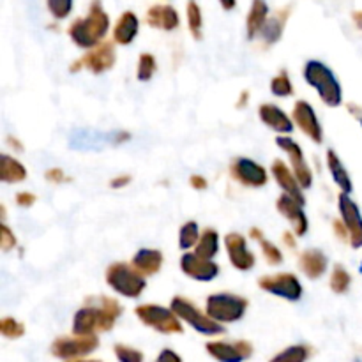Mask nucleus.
<instances>
[{
  "label": "nucleus",
  "mask_w": 362,
  "mask_h": 362,
  "mask_svg": "<svg viewBox=\"0 0 362 362\" xmlns=\"http://www.w3.org/2000/svg\"><path fill=\"white\" fill-rule=\"evenodd\" d=\"M120 315H122V306L113 297H88L85 306L74 313L73 334L95 336V332L112 331Z\"/></svg>",
  "instance_id": "1"
},
{
  "label": "nucleus",
  "mask_w": 362,
  "mask_h": 362,
  "mask_svg": "<svg viewBox=\"0 0 362 362\" xmlns=\"http://www.w3.org/2000/svg\"><path fill=\"white\" fill-rule=\"evenodd\" d=\"M110 30V16L103 9L101 0H92L90 9L85 18H76L67 28L71 41L83 49H92L105 41Z\"/></svg>",
  "instance_id": "2"
},
{
  "label": "nucleus",
  "mask_w": 362,
  "mask_h": 362,
  "mask_svg": "<svg viewBox=\"0 0 362 362\" xmlns=\"http://www.w3.org/2000/svg\"><path fill=\"white\" fill-rule=\"evenodd\" d=\"M304 80L320 95L322 103L329 108H338L343 103V88L336 74L320 60H308L304 66Z\"/></svg>",
  "instance_id": "3"
},
{
  "label": "nucleus",
  "mask_w": 362,
  "mask_h": 362,
  "mask_svg": "<svg viewBox=\"0 0 362 362\" xmlns=\"http://www.w3.org/2000/svg\"><path fill=\"white\" fill-rule=\"evenodd\" d=\"M106 285L117 293V296L127 297V299H138L147 288V278L140 271L127 262H115L108 265L105 272Z\"/></svg>",
  "instance_id": "4"
},
{
  "label": "nucleus",
  "mask_w": 362,
  "mask_h": 362,
  "mask_svg": "<svg viewBox=\"0 0 362 362\" xmlns=\"http://www.w3.org/2000/svg\"><path fill=\"white\" fill-rule=\"evenodd\" d=\"M250 300L235 293H212L205 300V313L218 324H235L243 320Z\"/></svg>",
  "instance_id": "5"
},
{
  "label": "nucleus",
  "mask_w": 362,
  "mask_h": 362,
  "mask_svg": "<svg viewBox=\"0 0 362 362\" xmlns=\"http://www.w3.org/2000/svg\"><path fill=\"white\" fill-rule=\"evenodd\" d=\"M173 313L180 318V322L189 325L197 332L205 336H219L225 332V327L218 322L212 320L205 311H202L191 299L182 296H175L170 303Z\"/></svg>",
  "instance_id": "6"
},
{
  "label": "nucleus",
  "mask_w": 362,
  "mask_h": 362,
  "mask_svg": "<svg viewBox=\"0 0 362 362\" xmlns=\"http://www.w3.org/2000/svg\"><path fill=\"white\" fill-rule=\"evenodd\" d=\"M134 315L141 324L161 334H182L184 332L182 322L173 313L172 308L161 306V304H140L134 308Z\"/></svg>",
  "instance_id": "7"
},
{
  "label": "nucleus",
  "mask_w": 362,
  "mask_h": 362,
  "mask_svg": "<svg viewBox=\"0 0 362 362\" xmlns=\"http://www.w3.org/2000/svg\"><path fill=\"white\" fill-rule=\"evenodd\" d=\"M117 62L115 53V42L113 41H103L95 48L88 49L83 57L73 62L69 66L71 73H78L81 69L90 71L92 74H103L106 71L113 69Z\"/></svg>",
  "instance_id": "8"
},
{
  "label": "nucleus",
  "mask_w": 362,
  "mask_h": 362,
  "mask_svg": "<svg viewBox=\"0 0 362 362\" xmlns=\"http://www.w3.org/2000/svg\"><path fill=\"white\" fill-rule=\"evenodd\" d=\"M258 286L265 293H271V296L279 297V299L290 300V303L300 300V297L304 293L299 278L296 274H292V272H276V274L262 276L258 279Z\"/></svg>",
  "instance_id": "9"
},
{
  "label": "nucleus",
  "mask_w": 362,
  "mask_h": 362,
  "mask_svg": "<svg viewBox=\"0 0 362 362\" xmlns=\"http://www.w3.org/2000/svg\"><path fill=\"white\" fill-rule=\"evenodd\" d=\"M98 346V336H62L52 343V356L59 357V359L74 361L90 356Z\"/></svg>",
  "instance_id": "10"
},
{
  "label": "nucleus",
  "mask_w": 362,
  "mask_h": 362,
  "mask_svg": "<svg viewBox=\"0 0 362 362\" xmlns=\"http://www.w3.org/2000/svg\"><path fill=\"white\" fill-rule=\"evenodd\" d=\"M230 175L240 186L253 187V189L267 186L269 182V172L265 170V166L250 158L233 159L232 165H230Z\"/></svg>",
  "instance_id": "11"
},
{
  "label": "nucleus",
  "mask_w": 362,
  "mask_h": 362,
  "mask_svg": "<svg viewBox=\"0 0 362 362\" xmlns=\"http://www.w3.org/2000/svg\"><path fill=\"white\" fill-rule=\"evenodd\" d=\"M276 145L288 156L290 163H292V170L296 173L297 180H299L300 187L310 189L313 186V172H311L310 165L306 163L303 147L290 136H278L276 138Z\"/></svg>",
  "instance_id": "12"
},
{
  "label": "nucleus",
  "mask_w": 362,
  "mask_h": 362,
  "mask_svg": "<svg viewBox=\"0 0 362 362\" xmlns=\"http://www.w3.org/2000/svg\"><path fill=\"white\" fill-rule=\"evenodd\" d=\"M292 119L293 124H296L311 141H315L317 145H320L322 141H324V129H322L320 120H318L315 108L310 103L304 101V99H299V101L293 105Z\"/></svg>",
  "instance_id": "13"
},
{
  "label": "nucleus",
  "mask_w": 362,
  "mask_h": 362,
  "mask_svg": "<svg viewBox=\"0 0 362 362\" xmlns=\"http://www.w3.org/2000/svg\"><path fill=\"white\" fill-rule=\"evenodd\" d=\"M225 247L228 253V260L237 271L247 272L257 264V257L247 247V240L243 233L230 232L225 237Z\"/></svg>",
  "instance_id": "14"
},
{
  "label": "nucleus",
  "mask_w": 362,
  "mask_h": 362,
  "mask_svg": "<svg viewBox=\"0 0 362 362\" xmlns=\"http://www.w3.org/2000/svg\"><path fill=\"white\" fill-rule=\"evenodd\" d=\"M209 356L219 362H244L253 356V345L246 339L239 341H209L205 345Z\"/></svg>",
  "instance_id": "15"
},
{
  "label": "nucleus",
  "mask_w": 362,
  "mask_h": 362,
  "mask_svg": "<svg viewBox=\"0 0 362 362\" xmlns=\"http://www.w3.org/2000/svg\"><path fill=\"white\" fill-rule=\"evenodd\" d=\"M276 209H278V212L283 218L288 219V223L292 225V232L296 233L297 237L306 235L308 230H310V219H308L306 212H304L303 204H299L296 198L283 193L281 197L276 200Z\"/></svg>",
  "instance_id": "16"
},
{
  "label": "nucleus",
  "mask_w": 362,
  "mask_h": 362,
  "mask_svg": "<svg viewBox=\"0 0 362 362\" xmlns=\"http://www.w3.org/2000/svg\"><path fill=\"white\" fill-rule=\"evenodd\" d=\"M338 209L341 221L345 223L346 230L350 233V244L354 247L362 246V216L356 202L350 198V194L341 193L338 198Z\"/></svg>",
  "instance_id": "17"
},
{
  "label": "nucleus",
  "mask_w": 362,
  "mask_h": 362,
  "mask_svg": "<svg viewBox=\"0 0 362 362\" xmlns=\"http://www.w3.org/2000/svg\"><path fill=\"white\" fill-rule=\"evenodd\" d=\"M180 271L194 281L209 283L218 278L219 265L212 260L197 257L194 253H184L180 257Z\"/></svg>",
  "instance_id": "18"
},
{
  "label": "nucleus",
  "mask_w": 362,
  "mask_h": 362,
  "mask_svg": "<svg viewBox=\"0 0 362 362\" xmlns=\"http://www.w3.org/2000/svg\"><path fill=\"white\" fill-rule=\"evenodd\" d=\"M131 133L127 131H115V133H94V131H76L73 134V140L69 141V145H76L80 141V147L78 148H103L105 145H120V144H126L129 141Z\"/></svg>",
  "instance_id": "19"
},
{
  "label": "nucleus",
  "mask_w": 362,
  "mask_h": 362,
  "mask_svg": "<svg viewBox=\"0 0 362 362\" xmlns=\"http://www.w3.org/2000/svg\"><path fill=\"white\" fill-rule=\"evenodd\" d=\"M271 173L274 177V180L278 182V186L281 187L283 193L288 194V197L296 198L299 204L306 205V197H304V189L300 187L299 180H297L296 173L292 168H288L283 159H274L271 166Z\"/></svg>",
  "instance_id": "20"
},
{
  "label": "nucleus",
  "mask_w": 362,
  "mask_h": 362,
  "mask_svg": "<svg viewBox=\"0 0 362 362\" xmlns=\"http://www.w3.org/2000/svg\"><path fill=\"white\" fill-rule=\"evenodd\" d=\"M258 117L269 129L279 133V136H286L293 131V119L286 112H283L274 103H262L258 106Z\"/></svg>",
  "instance_id": "21"
},
{
  "label": "nucleus",
  "mask_w": 362,
  "mask_h": 362,
  "mask_svg": "<svg viewBox=\"0 0 362 362\" xmlns=\"http://www.w3.org/2000/svg\"><path fill=\"white\" fill-rule=\"evenodd\" d=\"M145 20H147V23L151 25V27L166 32L175 30L180 23L179 13L175 11V7L166 6V4H156V6H152L151 9L147 11Z\"/></svg>",
  "instance_id": "22"
},
{
  "label": "nucleus",
  "mask_w": 362,
  "mask_h": 362,
  "mask_svg": "<svg viewBox=\"0 0 362 362\" xmlns=\"http://www.w3.org/2000/svg\"><path fill=\"white\" fill-rule=\"evenodd\" d=\"M299 269L308 279L315 281L327 272L329 260L320 250H306L299 255Z\"/></svg>",
  "instance_id": "23"
},
{
  "label": "nucleus",
  "mask_w": 362,
  "mask_h": 362,
  "mask_svg": "<svg viewBox=\"0 0 362 362\" xmlns=\"http://www.w3.org/2000/svg\"><path fill=\"white\" fill-rule=\"evenodd\" d=\"M140 30V20L133 11H126L120 14L117 20L115 27H113V42L120 46H127L134 41Z\"/></svg>",
  "instance_id": "24"
},
{
  "label": "nucleus",
  "mask_w": 362,
  "mask_h": 362,
  "mask_svg": "<svg viewBox=\"0 0 362 362\" xmlns=\"http://www.w3.org/2000/svg\"><path fill=\"white\" fill-rule=\"evenodd\" d=\"M163 262H165V258H163L161 251L152 250V247H141V250L136 251L131 264L147 278V276H156L161 271Z\"/></svg>",
  "instance_id": "25"
},
{
  "label": "nucleus",
  "mask_w": 362,
  "mask_h": 362,
  "mask_svg": "<svg viewBox=\"0 0 362 362\" xmlns=\"http://www.w3.org/2000/svg\"><path fill=\"white\" fill-rule=\"evenodd\" d=\"M290 13H292V6H286L285 9H279L272 14L265 23L264 30L260 32L262 39H264L265 46H272L281 39L283 32H285V25L288 21Z\"/></svg>",
  "instance_id": "26"
},
{
  "label": "nucleus",
  "mask_w": 362,
  "mask_h": 362,
  "mask_svg": "<svg viewBox=\"0 0 362 362\" xmlns=\"http://www.w3.org/2000/svg\"><path fill=\"white\" fill-rule=\"evenodd\" d=\"M267 20H269L267 2H265V0H253V2H251V9L246 18L247 39L257 37V35L264 30Z\"/></svg>",
  "instance_id": "27"
},
{
  "label": "nucleus",
  "mask_w": 362,
  "mask_h": 362,
  "mask_svg": "<svg viewBox=\"0 0 362 362\" xmlns=\"http://www.w3.org/2000/svg\"><path fill=\"white\" fill-rule=\"evenodd\" d=\"M327 168L329 172H331L332 175V180L336 182V186L341 189V193L345 194H350L354 191V184H352V177H350V173L346 172L345 165H343V161L339 159V156L336 154L332 148H329L327 151Z\"/></svg>",
  "instance_id": "28"
},
{
  "label": "nucleus",
  "mask_w": 362,
  "mask_h": 362,
  "mask_svg": "<svg viewBox=\"0 0 362 362\" xmlns=\"http://www.w3.org/2000/svg\"><path fill=\"white\" fill-rule=\"evenodd\" d=\"M28 177L27 168L21 161L9 154L0 156V180L6 184H20Z\"/></svg>",
  "instance_id": "29"
},
{
  "label": "nucleus",
  "mask_w": 362,
  "mask_h": 362,
  "mask_svg": "<svg viewBox=\"0 0 362 362\" xmlns=\"http://www.w3.org/2000/svg\"><path fill=\"white\" fill-rule=\"evenodd\" d=\"M197 257L205 258V260H212L216 255L219 253V233L216 228H204L202 230L200 240H198L197 247L193 251Z\"/></svg>",
  "instance_id": "30"
},
{
  "label": "nucleus",
  "mask_w": 362,
  "mask_h": 362,
  "mask_svg": "<svg viewBox=\"0 0 362 362\" xmlns=\"http://www.w3.org/2000/svg\"><path fill=\"white\" fill-rule=\"evenodd\" d=\"M250 237L260 244L262 253H264L265 262H267L269 265H274V267H278V265L283 264V260H285V257H283V251L279 250L274 243H271L269 239H265L264 232H262L258 226H253V228L250 230Z\"/></svg>",
  "instance_id": "31"
},
{
  "label": "nucleus",
  "mask_w": 362,
  "mask_h": 362,
  "mask_svg": "<svg viewBox=\"0 0 362 362\" xmlns=\"http://www.w3.org/2000/svg\"><path fill=\"white\" fill-rule=\"evenodd\" d=\"M200 228H198L197 221H186L179 230V247L182 251L197 247L198 240H200Z\"/></svg>",
  "instance_id": "32"
},
{
  "label": "nucleus",
  "mask_w": 362,
  "mask_h": 362,
  "mask_svg": "<svg viewBox=\"0 0 362 362\" xmlns=\"http://www.w3.org/2000/svg\"><path fill=\"white\" fill-rule=\"evenodd\" d=\"M350 285H352V276L346 271L343 265H334L331 272V278H329V286L334 293L338 296H343V293L349 292Z\"/></svg>",
  "instance_id": "33"
},
{
  "label": "nucleus",
  "mask_w": 362,
  "mask_h": 362,
  "mask_svg": "<svg viewBox=\"0 0 362 362\" xmlns=\"http://www.w3.org/2000/svg\"><path fill=\"white\" fill-rule=\"evenodd\" d=\"M271 92L276 95V98H290V95H293V83L288 71L281 69L274 78H272Z\"/></svg>",
  "instance_id": "34"
},
{
  "label": "nucleus",
  "mask_w": 362,
  "mask_h": 362,
  "mask_svg": "<svg viewBox=\"0 0 362 362\" xmlns=\"http://www.w3.org/2000/svg\"><path fill=\"white\" fill-rule=\"evenodd\" d=\"M158 71V62L152 53L145 52L138 57V66H136V80L138 81H151L152 76Z\"/></svg>",
  "instance_id": "35"
},
{
  "label": "nucleus",
  "mask_w": 362,
  "mask_h": 362,
  "mask_svg": "<svg viewBox=\"0 0 362 362\" xmlns=\"http://www.w3.org/2000/svg\"><path fill=\"white\" fill-rule=\"evenodd\" d=\"M311 356V349L308 345H292L283 350L271 362H306Z\"/></svg>",
  "instance_id": "36"
},
{
  "label": "nucleus",
  "mask_w": 362,
  "mask_h": 362,
  "mask_svg": "<svg viewBox=\"0 0 362 362\" xmlns=\"http://www.w3.org/2000/svg\"><path fill=\"white\" fill-rule=\"evenodd\" d=\"M187 25H189V32L197 41L202 39V27H204V16H202V9L198 6L197 0H189L187 2Z\"/></svg>",
  "instance_id": "37"
},
{
  "label": "nucleus",
  "mask_w": 362,
  "mask_h": 362,
  "mask_svg": "<svg viewBox=\"0 0 362 362\" xmlns=\"http://www.w3.org/2000/svg\"><path fill=\"white\" fill-rule=\"evenodd\" d=\"M0 332L7 339H20L25 334V325L14 317H4L0 320Z\"/></svg>",
  "instance_id": "38"
},
{
  "label": "nucleus",
  "mask_w": 362,
  "mask_h": 362,
  "mask_svg": "<svg viewBox=\"0 0 362 362\" xmlns=\"http://www.w3.org/2000/svg\"><path fill=\"white\" fill-rule=\"evenodd\" d=\"M113 352L119 362H144V354L138 349L129 345H124V343H117L113 346Z\"/></svg>",
  "instance_id": "39"
},
{
  "label": "nucleus",
  "mask_w": 362,
  "mask_h": 362,
  "mask_svg": "<svg viewBox=\"0 0 362 362\" xmlns=\"http://www.w3.org/2000/svg\"><path fill=\"white\" fill-rule=\"evenodd\" d=\"M46 6L55 20H66L73 11V0H46Z\"/></svg>",
  "instance_id": "40"
},
{
  "label": "nucleus",
  "mask_w": 362,
  "mask_h": 362,
  "mask_svg": "<svg viewBox=\"0 0 362 362\" xmlns=\"http://www.w3.org/2000/svg\"><path fill=\"white\" fill-rule=\"evenodd\" d=\"M16 244L18 240H16V235H14V232L6 225V223H2V225H0V247H2L4 253L13 251L14 247H16Z\"/></svg>",
  "instance_id": "41"
},
{
  "label": "nucleus",
  "mask_w": 362,
  "mask_h": 362,
  "mask_svg": "<svg viewBox=\"0 0 362 362\" xmlns=\"http://www.w3.org/2000/svg\"><path fill=\"white\" fill-rule=\"evenodd\" d=\"M45 179L48 180L49 184H64L69 180V177L64 173L62 168H48L45 172Z\"/></svg>",
  "instance_id": "42"
},
{
  "label": "nucleus",
  "mask_w": 362,
  "mask_h": 362,
  "mask_svg": "<svg viewBox=\"0 0 362 362\" xmlns=\"http://www.w3.org/2000/svg\"><path fill=\"white\" fill-rule=\"evenodd\" d=\"M35 200H37V197L34 193H30V191H20L16 194V205L21 209L32 207L35 204Z\"/></svg>",
  "instance_id": "43"
},
{
  "label": "nucleus",
  "mask_w": 362,
  "mask_h": 362,
  "mask_svg": "<svg viewBox=\"0 0 362 362\" xmlns=\"http://www.w3.org/2000/svg\"><path fill=\"white\" fill-rule=\"evenodd\" d=\"M131 180H133V177H131L129 173H122V175H117L110 180V187H112V189H122V187L129 186Z\"/></svg>",
  "instance_id": "44"
},
{
  "label": "nucleus",
  "mask_w": 362,
  "mask_h": 362,
  "mask_svg": "<svg viewBox=\"0 0 362 362\" xmlns=\"http://www.w3.org/2000/svg\"><path fill=\"white\" fill-rule=\"evenodd\" d=\"M189 186L197 191H204L209 187V180L205 179L204 175H198V173H194V175L189 177Z\"/></svg>",
  "instance_id": "45"
},
{
  "label": "nucleus",
  "mask_w": 362,
  "mask_h": 362,
  "mask_svg": "<svg viewBox=\"0 0 362 362\" xmlns=\"http://www.w3.org/2000/svg\"><path fill=\"white\" fill-rule=\"evenodd\" d=\"M332 228H334V233H336V237H338V239H341V240H349L350 239V233H349V230H346L345 223H343V221H339V219H334V221H332Z\"/></svg>",
  "instance_id": "46"
},
{
  "label": "nucleus",
  "mask_w": 362,
  "mask_h": 362,
  "mask_svg": "<svg viewBox=\"0 0 362 362\" xmlns=\"http://www.w3.org/2000/svg\"><path fill=\"white\" fill-rule=\"evenodd\" d=\"M154 362H182V359H180L179 354H175L173 350L165 349L161 354H159L158 359H156Z\"/></svg>",
  "instance_id": "47"
},
{
  "label": "nucleus",
  "mask_w": 362,
  "mask_h": 362,
  "mask_svg": "<svg viewBox=\"0 0 362 362\" xmlns=\"http://www.w3.org/2000/svg\"><path fill=\"white\" fill-rule=\"evenodd\" d=\"M346 110H349L350 115H352L354 119H356L357 122H359L362 126V108H361V106L354 105V103H349V105H346Z\"/></svg>",
  "instance_id": "48"
},
{
  "label": "nucleus",
  "mask_w": 362,
  "mask_h": 362,
  "mask_svg": "<svg viewBox=\"0 0 362 362\" xmlns=\"http://www.w3.org/2000/svg\"><path fill=\"white\" fill-rule=\"evenodd\" d=\"M283 243H285L290 250H293V247L297 246V235L293 232H283Z\"/></svg>",
  "instance_id": "49"
},
{
  "label": "nucleus",
  "mask_w": 362,
  "mask_h": 362,
  "mask_svg": "<svg viewBox=\"0 0 362 362\" xmlns=\"http://www.w3.org/2000/svg\"><path fill=\"white\" fill-rule=\"evenodd\" d=\"M247 101H250V90H243L239 95V101L235 103V108H246Z\"/></svg>",
  "instance_id": "50"
},
{
  "label": "nucleus",
  "mask_w": 362,
  "mask_h": 362,
  "mask_svg": "<svg viewBox=\"0 0 362 362\" xmlns=\"http://www.w3.org/2000/svg\"><path fill=\"white\" fill-rule=\"evenodd\" d=\"M7 144L14 148V152H23V145H21V141L18 138L7 136Z\"/></svg>",
  "instance_id": "51"
},
{
  "label": "nucleus",
  "mask_w": 362,
  "mask_h": 362,
  "mask_svg": "<svg viewBox=\"0 0 362 362\" xmlns=\"http://www.w3.org/2000/svg\"><path fill=\"white\" fill-rule=\"evenodd\" d=\"M219 4L225 11H232L237 6V0H219Z\"/></svg>",
  "instance_id": "52"
},
{
  "label": "nucleus",
  "mask_w": 362,
  "mask_h": 362,
  "mask_svg": "<svg viewBox=\"0 0 362 362\" xmlns=\"http://www.w3.org/2000/svg\"><path fill=\"white\" fill-rule=\"evenodd\" d=\"M352 18H354V21L357 23V27L362 28V11H356V13L352 14Z\"/></svg>",
  "instance_id": "53"
},
{
  "label": "nucleus",
  "mask_w": 362,
  "mask_h": 362,
  "mask_svg": "<svg viewBox=\"0 0 362 362\" xmlns=\"http://www.w3.org/2000/svg\"><path fill=\"white\" fill-rule=\"evenodd\" d=\"M67 362H101V361H88V359H74V361H67Z\"/></svg>",
  "instance_id": "54"
}]
</instances>
